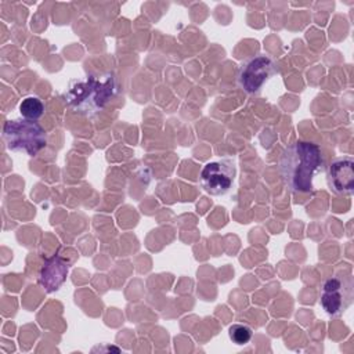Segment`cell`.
I'll list each match as a JSON object with an SVG mask.
<instances>
[{
    "label": "cell",
    "instance_id": "6da1fadb",
    "mask_svg": "<svg viewBox=\"0 0 354 354\" xmlns=\"http://www.w3.org/2000/svg\"><path fill=\"white\" fill-rule=\"evenodd\" d=\"M322 165L321 148L310 141L290 142L279 156V173L293 192L313 191V178Z\"/></svg>",
    "mask_w": 354,
    "mask_h": 354
},
{
    "label": "cell",
    "instance_id": "7a4b0ae2",
    "mask_svg": "<svg viewBox=\"0 0 354 354\" xmlns=\"http://www.w3.org/2000/svg\"><path fill=\"white\" fill-rule=\"evenodd\" d=\"M116 93L113 73H91L83 79L69 82L64 97L71 109L82 115H94L101 111Z\"/></svg>",
    "mask_w": 354,
    "mask_h": 354
},
{
    "label": "cell",
    "instance_id": "3957f363",
    "mask_svg": "<svg viewBox=\"0 0 354 354\" xmlns=\"http://www.w3.org/2000/svg\"><path fill=\"white\" fill-rule=\"evenodd\" d=\"M3 138L7 148L36 156L47 145L46 130L36 122L28 119L7 120L3 127Z\"/></svg>",
    "mask_w": 354,
    "mask_h": 354
},
{
    "label": "cell",
    "instance_id": "277c9868",
    "mask_svg": "<svg viewBox=\"0 0 354 354\" xmlns=\"http://www.w3.org/2000/svg\"><path fill=\"white\" fill-rule=\"evenodd\" d=\"M354 283L348 274L347 277H332L322 285L319 303L326 314L332 317L342 315L353 303Z\"/></svg>",
    "mask_w": 354,
    "mask_h": 354
},
{
    "label": "cell",
    "instance_id": "5b68a950",
    "mask_svg": "<svg viewBox=\"0 0 354 354\" xmlns=\"http://www.w3.org/2000/svg\"><path fill=\"white\" fill-rule=\"evenodd\" d=\"M274 61L266 54H257L246 61L238 73V83L248 94H257L275 73Z\"/></svg>",
    "mask_w": 354,
    "mask_h": 354
},
{
    "label": "cell",
    "instance_id": "8992f818",
    "mask_svg": "<svg viewBox=\"0 0 354 354\" xmlns=\"http://www.w3.org/2000/svg\"><path fill=\"white\" fill-rule=\"evenodd\" d=\"M235 173V163L231 159L212 160L203 166L199 181L207 194L220 196L231 189Z\"/></svg>",
    "mask_w": 354,
    "mask_h": 354
},
{
    "label": "cell",
    "instance_id": "52a82bcc",
    "mask_svg": "<svg viewBox=\"0 0 354 354\" xmlns=\"http://www.w3.org/2000/svg\"><path fill=\"white\" fill-rule=\"evenodd\" d=\"M328 185L337 195L354 192V160L350 156L336 158L328 167Z\"/></svg>",
    "mask_w": 354,
    "mask_h": 354
},
{
    "label": "cell",
    "instance_id": "ba28073f",
    "mask_svg": "<svg viewBox=\"0 0 354 354\" xmlns=\"http://www.w3.org/2000/svg\"><path fill=\"white\" fill-rule=\"evenodd\" d=\"M69 271V266L64 257L59 254H54L44 260L40 267L37 282L39 285L48 293L55 292L65 282Z\"/></svg>",
    "mask_w": 354,
    "mask_h": 354
},
{
    "label": "cell",
    "instance_id": "9c48e42d",
    "mask_svg": "<svg viewBox=\"0 0 354 354\" xmlns=\"http://www.w3.org/2000/svg\"><path fill=\"white\" fill-rule=\"evenodd\" d=\"M19 112L24 119L28 120H37L44 113V104L39 97L29 95L25 97L19 104Z\"/></svg>",
    "mask_w": 354,
    "mask_h": 354
},
{
    "label": "cell",
    "instance_id": "30bf717a",
    "mask_svg": "<svg viewBox=\"0 0 354 354\" xmlns=\"http://www.w3.org/2000/svg\"><path fill=\"white\" fill-rule=\"evenodd\" d=\"M228 336L232 340V343L238 346L248 344L253 336V330L250 326L245 324H232L228 328Z\"/></svg>",
    "mask_w": 354,
    "mask_h": 354
}]
</instances>
